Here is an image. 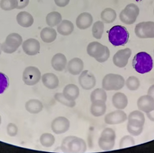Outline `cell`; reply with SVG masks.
Instances as JSON below:
<instances>
[{"label": "cell", "mask_w": 154, "mask_h": 153, "mask_svg": "<svg viewBox=\"0 0 154 153\" xmlns=\"http://www.w3.org/2000/svg\"><path fill=\"white\" fill-rule=\"evenodd\" d=\"M132 65L136 71L139 74H144L152 70L153 60L147 52H141L135 55L132 59Z\"/></svg>", "instance_id": "1"}, {"label": "cell", "mask_w": 154, "mask_h": 153, "mask_svg": "<svg viewBox=\"0 0 154 153\" xmlns=\"http://www.w3.org/2000/svg\"><path fill=\"white\" fill-rule=\"evenodd\" d=\"M108 34L109 41L114 46L125 45L129 38V33L127 28L122 26H114Z\"/></svg>", "instance_id": "2"}, {"label": "cell", "mask_w": 154, "mask_h": 153, "mask_svg": "<svg viewBox=\"0 0 154 153\" xmlns=\"http://www.w3.org/2000/svg\"><path fill=\"white\" fill-rule=\"evenodd\" d=\"M63 151L70 153H84L87 149L84 140L75 136H68L63 140L61 146Z\"/></svg>", "instance_id": "3"}, {"label": "cell", "mask_w": 154, "mask_h": 153, "mask_svg": "<svg viewBox=\"0 0 154 153\" xmlns=\"http://www.w3.org/2000/svg\"><path fill=\"white\" fill-rule=\"evenodd\" d=\"M87 52L89 56L94 58L99 63L106 62L109 58V48L97 41L89 43L87 46Z\"/></svg>", "instance_id": "4"}, {"label": "cell", "mask_w": 154, "mask_h": 153, "mask_svg": "<svg viewBox=\"0 0 154 153\" xmlns=\"http://www.w3.org/2000/svg\"><path fill=\"white\" fill-rule=\"evenodd\" d=\"M125 84L124 78L119 74H107L102 81L103 88L106 91L119 90L122 88Z\"/></svg>", "instance_id": "5"}, {"label": "cell", "mask_w": 154, "mask_h": 153, "mask_svg": "<svg viewBox=\"0 0 154 153\" xmlns=\"http://www.w3.org/2000/svg\"><path fill=\"white\" fill-rule=\"evenodd\" d=\"M116 138V133L113 129L105 128L101 133L98 142L99 148L104 151L111 150L115 146Z\"/></svg>", "instance_id": "6"}, {"label": "cell", "mask_w": 154, "mask_h": 153, "mask_svg": "<svg viewBox=\"0 0 154 153\" xmlns=\"http://www.w3.org/2000/svg\"><path fill=\"white\" fill-rule=\"evenodd\" d=\"M139 8L134 3L128 4L120 13L119 18L121 21L127 25L134 24L139 14Z\"/></svg>", "instance_id": "7"}, {"label": "cell", "mask_w": 154, "mask_h": 153, "mask_svg": "<svg viewBox=\"0 0 154 153\" xmlns=\"http://www.w3.org/2000/svg\"><path fill=\"white\" fill-rule=\"evenodd\" d=\"M22 36L18 33L10 34L7 36L5 42L2 44V51L8 54L14 53L22 44Z\"/></svg>", "instance_id": "8"}, {"label": "cell", "mask_w": 154, "mask_h": 153, "mask_svg": "<svg viewBox=\"0 0 154 153\" xmlns=\"http://www.w3.org/2000/svg\"><path fill=\"white\" fill-rule=\"evenodd\" d=\"M135 34L140 39L154 38V22H142L136 26Z\"/></svg>", "instance_id": "9"}, {"label": "cell", "mask_w": 154, "mask_h": 153, "mask_svg": "<svg viewBox=\"0 0 154 153\" xmlns=\"http://www.w3.org/2000/svg\"><path fill=\"white\" fill-rule=\"evenodd\" d=\"M23 81L26 85L30 86L37 84L41 78L40 71L37 67H26L23 73Z\"/></svg>", "instance_id": "10"}, {"label": "cell", "mask_w": 154, "mask_h": 153, "mask_svg": "<svg viewBox=\"0 0 154 153\" xmlns=\"http://www.w3.org/2000/svg\"><path fill=\"white\" fill-rule=\"evenodd\" d=\"M131 53V50L129 48L119 50L113 56V63L118 68H124L128 64Z\"/></svg>", "instance_id": "11"}, {"label": "cell", "mask_w": 154, "mask_h": 153, "mask_svg": "<svg viewBox=\"0 0 154 153\" xmlns=\"http://www.w3.org/2000/svg\"><path fill=\"white\" fill-rule=\"evenodd\" d=\"M70 122L63 116L55 118L52 122L51 128L53 132L56 134H61L65 133L69 129Z\"/></svg>", "instance_id": "12"}, {"label": "cell", "mask_w": 154, "mask_h": 153, "mask_svg": "<svg viewBox=\"0 0 154 153\" xmlns=\"http://www.w3.org/2000/svg\"><path fill=\"white\" fill-rule=\"evenodd\" d=\"M128 119L127 114L122 110L110 112L105 116L104 122L108 125H117L123 123Z\"/></svg>", "instance_id": "13"}, {"label": "cell", "mask_w": 154, "mask_h": 153, "mask_svg": "<svg viewBox=\"0 0 154 153\" xmlns=\"http://www.w3.org/2000/svg\"><path fill=\"white\" fill-rule=\"evenodd\" d=\"M79 82L82 88L86 90L91 89L96 84L95 76L87 70L81 73L79 78Z\"/></svg>", "instance_id": "14"}, {"label": "cell", "mask_w": 154, "mask_h": 153, "mask_svg": "<svg viewBox=\"0 0 154 153\" xmlns=\"http://www.w3.org/2000/svg\"><path fill=\"white\" fill-rule=\"evenodd\" d=\"M138 110L147 113L154 110V99L148 94L141 96L137 100Z\"/></svg>", "instance_id": "15"}, {"label": "cell", "mask_w": 154, "mask_h": 153, "mask_svg": "<svg viewBox=\"0 0 154 153\" xmlns=\"http://www.w3.org/2000/svg\"><path fill=\"white\" fill-rule=\"evenodd\" d=\"M23 51L27 55L34 56L39 52L40 44L38 40L30 38L25 40L22 44Z\"/></svg>", "instance_id": "16"}, {"label": "cell", "mask_w": 154, "mask_h": 153, "mask_svg": "<svg viewBox=\"0 0 154 153\" xmlns=\"http://www.w3.org/2000/svg\"><path fill=\"white\" fill-rule=\"evenodd\" d=\"M128 123L131 126L137 128L144 126L145 122V116L140 110H134L130 113L128 117Z\"/></svg>", "instance_id": "17"}, {"label": "cell", "mask_w": 154, "mask_h": 153, "mask_svg": "<svg viewBox=\"0 0 154 153\" xmlns=\"http://www.w3.org/2000/svg\"><path fill=\"white\" fill-rule=\"evenodd\" d=\"M93 20L92 15L89 13L85 12L80 14L77 17L76 20V26L80 30H85L91 26Z\"/></svg>", "instance_id": "18"}, {"label": "cell", "mask_w": 154, "mask_h": 153, "mask_svg": "<svg viewBox=\"0 0 154 153\" xmlns=\"http://www.w3.org/2000/svg\"><path fill=\"white\" fill-rule=\"evenodd\" d=\"M42 81L44 86L49 89H55L59 85L58 78L52 73H47L43 75L42 77Z\"/></svg>", "instance_id": "19"}, {"label": "cell", "mask_w": 154, "mask_h": 153, "mask_svg": "<svg viewBox=\"0 0 154 153\" xmlns=\"http://www.w3.org/2000/svg\"><path fill=\"white\" fill-rule=\"evenodd\" d=\"M67 64V59L63 54L61 53L55 54L51 59V65L57 71H62L65 69Z\"/></svg>", "instance_id": "20"}, {"label": "cell", "mask_w": 154, "mask_h": 153, "mask_svg": "<svg viewBox=\"0 0 154 153\" xmlns=\"http://www.w3.org/2000/svg\"><path fill=\"white\" fill-rule=\"evenodd\" d=\"M84 63L79 58H73L70 60L67 64V69L72 75L76 76L80 74L84 69Z\"/></svg>", "instance_id": "21"}, {"label": "cell", "mask_w": 154, "mask_h": 153, "mask_svg": "<svg viewBox=\"0 0 154 153\" xmlns=\"http://www.w3.org/2000/svg\"><path fill=\"white\" fill-rule=\"evenodd\" d=\"M112 104L118 110H122L128 106V100L127 96L121 92L115 93L112 97Z\"/></svg>", "instance_id": "22"}, {"label": "cell", "mask_w": 154, "mask_h": 153, "mask_svg": "<svg viewBox=\"0 0 154 153\" xmlns=\"http://www.w3.org/2000/svg\"><path fill=\"white\" fill-rule=\"evenodd\" d=\"M18 24L23 27H30L34 23L33 16L28 12L22 11L19 13L16 17Z\"/></svg>", "instance_id": "23"}, {"label": "cell", "mask_w": 154, "mask_h": 153, "mask_svg": "<svg viewBox=\"0 0 154 153\" xmlns=\"http://www.w3.org/2000/svg\"><path fill=\"white\" fill-rule=\"evenodd\" d=\"M62 93L68 100L75 101L79 96V88L76 85L70 84L64 87Z\"/></svg>", "instance_id": "24"}, {"label": "cell", "mask_w": 154, "mask_h": 153, "mask_svg": "<svg viewBox=\"0 0 154 153\" xmlns=\"http://www.w3.org/2000/svg\"><path fill=\"white\" fill-rule=\"evenodd\" d=\"M106 102L96 101L92 102L91 107V113L95 117H100L106 113L107 106Z\"/></svg>", "instance_id": "25"}, {"label": "cell", "mask_w": 154, "mask_h": 153, "mask_svg": "<svg viewBox=\"0 0 154 153\" xmlns=\"http://www.w3.org/2000/svg\"><path fill=\"white\" fill-rule=\"evenodd\" d=\"M43 104L38 99H32L28 100L25 104L26 110L32 114H37L43 110Z\"/></svg>", "instance_id": "26"}, {"label": "cell", "mask_w": 154, "mask_h": 153, "mask_svg": "<svg viewBox=\"0 0 154 153\" xmlns=\"http://www.w3.org/2000/svg\"><path fill=\"white\" fill-rule=\"evenodd\" d=\"M57 30L61 35L67 36L72 33L74 30V25L70 21L64 20L58 25Z\"/></svg>", "instance_id": "27"}, {"label": "cell", "mask_w": 154, "mask_h": 153, "mask_svg": "<svg viewBox=\"0 0 154 153\" xmlns=\"http://www.w3.org/2000/svg\"><path fill=\"white\" fill-rule=\"evenodd\" d=\"M40 37L44 42L51 43L57 38V32L54 28L51 27L45 28L41 32Z\"/></svg>", "instance_id": "28"}, {"label": "cell", "mask_w": 154, "mask_h": 153, "mask_svg": "<svg viewBox=\"0 0 154 153\" xmlns=\"http://www.w3.org/2000/svg\"><path fill=\"white\" fill-rule=\"evenodd\" d=\"M62 21V16L59 12H51L48 14L46 18V22L48 26L53 27L58 26Z\"/></svg>", "instance_id": "29"}, {"label": "cell", "mask_w": 154, "mask_h": 153, "mask_svg": "<svg viewBox=\"0 0 154 153\" xmlns=\"http://www.w3.org/2000/svg\"><path fill=\"white\" fill-rule=\"evenodd\" d=\"M117 17L116 11L111 8H106L101 13V18L103 23L111 24L115 21Z\"/></svg>", "instance_id": "30"}, {"label": "cell", "mask_w": 154, "mask_h": 153, "mask_svg": "<svg viewBox=\"0 0 154 153\" xmlns=\"http://www.w3.org/2000/svg\"><path fill=\"white\" fill-rule=\"evenodd\" d=\"M107 100V93L104 89H96L91 93V102L96 101H102L106 102Z\"/></svg>", "instance_id": "31"}, {"label": "cell", "mask_w": 154, "mask_h": 153, "mask_svg": "<svg viewBox=\"0 0 154 153\" xmlns=\"http://www.w3.org/2000/svg\"><path fill=\"white\" fill-rule=\"evenodd\" d=\"M55 141V138L54 136L49 133H45L40 137L41 144L45 147H51L54 144Z\"/></svg>", "instance_id": "32"}, {"label": "cell", "mask_w": 154, "mask_h": 153, "mask_svg": "<svg viewBox=\"0 0 154 153\" xmlns=\"http://www.w3.org/2000/svg\"><path fill=\"white\" fill-rule=\"evenodd\" d=\"M104 29V25L103 22L98 21L94 23L92 27V35L95 38L101 39Z\"/></svg>", "instance_id": "33"}, {"label": "cell", "mask_w": 154, "mask_h": 153, "mask_svg": "<svg viewBox=\"0 0 154 153\" xmlns=\"http://www.w3.org/2000/svg\"><path fill=\"white\" fill-rule=\"evenodd\" d=\"M125 85L129 90L136 91L140 86V82L138 78L135 76L129 77L125 82Z\"/></svg>", "instance_id": "34"}, {"label": "cell", "mask_w": 154, "mask_h": 153, "mask_svg": "<svg viewBox=\"0 0 154 153\" xmlns=\"http://www.w3.org/2000/svg\"><path fill=\"white\" fill-rule=\"evenodd\" d=\"M54 98L57 101L59 102L60 103L70 108H73L76 105L75 101L68 100L64 96L62 93L58 92L56 93L54 95Z\"/></svg>", "instance_id": "35"}, {"label": "cell", "mask_w": 154, "mask_h": 153, "mask_svg": "<svg viewBox=\"0 0 154 153\" xmlns=\"http://www.w3.org/2000/svg\"><path fill=\"white\" fill-rule=\"evenodd\" d=\"M135 144L134 138L131 136L125 135L123 136L120 140L119 147L120 148H127L133 146Z\"/></svg>", "instance_id": "36"}, {"label": "cell", "mask_w": 154, "mask_h": 153, "mask_svg": "<svg viewBox=\"0 0 154 153\" xmlns=\"http://www.w3.org/2000/svg\"><path fill=\"white\" fill-rule=\"evenodd\" d=\"M0 7L2 10L10 11L17 9V0H1L0 2Z\"/></svg>", "instance_id": "37"}, {"label": "cell", "mask_w": 154, "mask_h": 153, "mask_svg": "<svg viewBox=\"0 0 154 153\" xmlns=\"http://www.w3.org/2000/svg\"><path fill=\"white\" fill-rule=\"evenodd\" d=\"M9 79L5 74L0 72V94L5 91L9 86Z\"/></svg>", "instance_id": "38"}, {"label": "cell", "mask_w": 154, "mask_h": 153, "mask_svg": "<svg viewBox=\"0 0 154 153\" xmlns=\"http://www.w3.org/2000/svg\"><path fill=\"white\" fill-rule=\"evenodd\" d=\"M143 127L137 128L131 126L129 124H127V130L128 132L132 136H138L142 133Z\"/></svg>", "instance_id": "39"}, {"label": "cell", "mask_w": 154, "mask_h": 153, "mask_svg": "<svg viewBox=\"0 0 154 153\" xmlns=\"http://www.w3.org/2000/svg\"><path fill=\"white\" fill-rule=\"evenodd\" d=\"M7 134L9 136H15L18 134V128L15 124L10 123L7 127Z\"/></svg>", "instance_id": "40"}, {"label": "cell", "mask_w": 154, "mask_h": 153, "mask_svg": "<svg viewBox=\"0 0 154 153\" xmlns=\"http://www.w3.org/2000/svg\"><path fill=\"white\" fill-rule=\"evenodd\" d=\"M17 9H22L25 8L29 3V0H17Z\"/></svg>", "instance_id": "41"}, {"label": "cell", "mask_w": 154, "mask_h": 153, "mask_svg": "<svg viewBox=\"0 0 154 153\" xmlns=\"http://www.w3.org/2000/svg\"><path fill=\"white\" fill-rule=\"evenodd\" d=\"M70 0H54L55 4L60 8L66 7L69 4Z\"/></svg>", "instance_id": "42"}, {"label": "cell", "mask_w": 154, "mask_h": 153, "mask_svg": "<svg viewBox=\"0 0 154 153\" xmlns=\"http://www.w3.org/2000/svg\"><path fill=\"white\" fill-rule=\"evenodd\" d=\"M147 94L151 96L154 99V84L152 85L149 88Z\"/></svg>", "instance_id": "43"}, {"label": "cell", "mask_w": 154, "mask_h": 153, "mask_svg": "<svg viewBox=\"0 0 154 153\" xmlns=\"http://www.w3.org/2000/svg\"><path fill=\"white\" fill-rule=\"evenodd\" d=\"M146 116L150 121L154 122V110L149 113H146Z\"/></svg>", "instance_id": "44"}, {"label": "cell", "mask_w": 154, "mask_h": 153, "mask_svg": "<svg viewBox=\"0 0 154 153\" xmlns=\"http://www.w3.org/2000/svg\"><path fill=\"white\" fill-rule=\"evenodd\" d=\"M2 44L0 43V55L2 53Z\"/></svg>", "instance_id": "45"}, {"label": "cell", "mask_w": 154, "mask_h": 153, "mask_svg": "<svg viewBox=\"0 0 154 153\" xmlns=\"http://www.w3.org/2000/svg\"><path fill=\"white\" fill-rule=\"evenodd\" d=\"M2 123V117L1 116H0V125H1V124Z\"/></svg>", "instance_id": "46"}, {"label": "cell", "mask_w": 154, "mask_h": 153, "mask_svg": "<svg viewBox=\"0 0 154 153\" xmlns=\"http://www.w3.org/2000/svg\"><path fill=\"white\" fill-rule=\"evenodd\" d=\"M153 13H154V10H153Z\"/></svg>", "instance_id": "47"}, {"label": "cell", "mask_w": 154, "mask_h": 153, "mask_svg": "<svg viewBox=\"0 0 154 153\" xmlns=\"http://www.w3.org/2000/svg\"></svg>", "instance_id": "48"}]
</instances>
